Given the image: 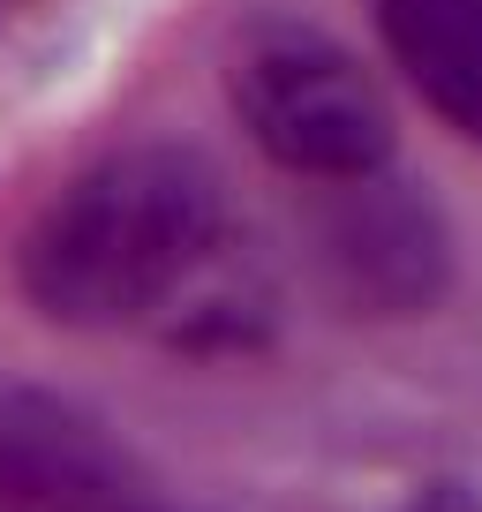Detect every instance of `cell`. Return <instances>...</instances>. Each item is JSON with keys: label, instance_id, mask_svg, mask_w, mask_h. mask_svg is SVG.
<instances>
[{"label": "cell", "instance_id": "obj_4", "mask_svg": "<svg viewBox=\"0 0 482 512\" xmlns=\"http://www.w3.org/2000/svg\"><path fill=\"white\" fill-rule=\"evenodd\" d=\"M136 505V460L83 400L0 377V512H113Z\"/></svg>", "mask_w": 482, "mask_h": 512}, {"label": "cell", "instance_id": "obj_5", "mask_svg": "<svg viewBox=\"0 0 482 512\" xmlns=\"http://www.w3.org/2000/svg\"><path fill=\"white\" fill-rule=\"evenodd\" d=\"M392 68L482 151V0H370Z\"/></svg>", "mask_w": 482, "mask_h": 512}, {"label": "cell", "instance_id": "obj_6", "mask_svg": "<svg viewBox=\"0 0 482 512\" xmlns=\"http://www.w3.org/2000/svg\"><path fill=\"white\" fill-rule=\"evenodd\" d=\"M113 512H151V505H144V497H136V505H113Z\"/></svg>", "mask_w": 482, "mask_h": 512}, {"label": "cell", "instance_id": "obj_3", "mask_svg": "<svg viewBox=\"0 0 482 512\" xmlns=\"http://www.w3.org/2000/svg\"><path fill=\"white\" fill-rule=\"evenodd\" d=\"M317 264L354 309L370 317H422L445 294V219L407 181L362 174L332 181V204L317 211Z\"/></svg>", "mask_w": 482, "mask_h": 512}, {"label": "cell", "instance_id": "obj_1", "mask_svg": "<svg viewBox=\"0 0 482 512\" xmlns=\"http://www.w3.org/2000/svg\"><path fill=\"white\" fill-rule=\"evenodd\" d=\"M226 234V181L189 144H129L83 166L23 234V302L61 332H121L166 309Z\"/></svg>", "mask_w": 482, "mask_h": 512}, {"label": "cell", "instance_id": "obj_2", "mask_svg": "<svg viewBox=\"0 0 482 512\" xmlns=\"http://www.w3.org/2000/svg\"><path fill=\"white\" fill-rule=\"evenodd\" d=\"M226 98H234L249 144L272 166L317 181H362L392 166V106L370 83V68L354 61L339 38L309 31V23H249L241 46L226 53Z\"/></svg>", "mask_w": 482, "mask_h": 512}]
</instances>
